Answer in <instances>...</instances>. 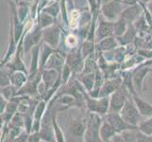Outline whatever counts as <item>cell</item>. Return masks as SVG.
Masks as SVG:
<instances>
[{
    "label": "cell",
    "instance_id": "obj_48",
    "mask_svg": "<svg viewBox=\"0 0 152 142\" xmlns=\"http://www.w3.org/2000/svg\"><path fill=\"white\" fill-rule=\"evenodd\" d=\"M110 1H113V0H101V5L102 4H105V3H108ZM101 5H100V6H101Z\"/></svg>",
    "mask_w": 152,
    "mask_h": 142
},
{
    "label": "cell",
    "instance_id": "obj_28",
    "mask_svg": "<svg viewBox=\"0 0 152 142\" xmlns=\"http://www.w3.org/2000/svg\"><path fill=\"white\" fill-rule=\"evenodd\" d=\"M55 49L53 47H51L48 44H45V42L42 43L41 50H40V70H43L46 63H48L50 56L54 53Z\"/></svg>",
    "mask_w": 152,
    "mask_h": 142
},
{
    "label": "cell",
    "instance_id": "obj_29",
    "mask_svg": "<svg viewBox=\"0 0 152 142\" xmlns=\"http://www.w3.org/2000/svg\"><path fill=\"white\" fill-rule=\"evenodd\" d=\"M30 13V5L28 1H19L17 3V15L21 22L27 20L28 14Z\"/></svg>",
    "mask_w": 152,
    "mask_h": 142
},
{
    "label": "cell",
    "instance_id": "obj_21",
    "mask_svg": "<svg viewBox=\"0 0 152 142\" xmlns=\"http://www.w3.org/2000/svg\"><path fill=\"white\" fill-rule=\"evenodd\" d=\"M116 134L117 133L115 132V130L113 129V126L103 118L100 128H99V135H100V138L102 139V141L112 142L113 138Z\"/></svg>",
    "mask_w": 152,
    "mask_h": 142
},
{
    "label": "cell",
    "instance_id": "obj_47",
    "mask_svg": "<svg viewBox=\"0 0 152 142\" xmlns=\"http://www.w3.org/2000/svg\"><path fill=\"white\" fill-rule=\"evenodd\" d=\"M152 0H140V2H142V3H145V4H148L149 2H151Z\"/></svg>",
    "mask_w": 152,
    "mask_h": 142
},
{
    "label": "cell",
    "instance_id": "obj_13",
    "mask_svg": "<svg viewBox=\"0 0 152 142\" xmlns=\"http://www.w3.org/2000/svg\"><path fill=\"white\" fill-rule=\"evenodd\" d=\"M122 85H123L122 76L112 78V79H106L103 86L101 87L100 91H99L98 98L110 97L113 93H114L117 89L121 87Z\"/></svg>",
    "mask_w": 152,
    "mask_h": 142
},
{
    "label": "cell",
    "instance_id": "obj_20",
    "mask_svg": "<svg viewBox=\"0 0 152 142\" xmlns=\"http://www.w3.org/2000/svg\"><path fill=\"white\" fill-rule=\"evenodd\" d=\"M137 35H138V33H137V31H136V29H135L133 23H129L127 31H126V32L122 36H120V37H116V38H117V41H118V43H119L120 46H126L133 44L135 38L137 37Z\"/></svg>",
    "mask_w": 152,
    "mask_h": 142
},
{
    "label": "cell",
    "instance_id": "obj_40",
    "mask_svg": "<svg viewBox=\"0 0 152 142\" xmlns=\"http://www.w3.org/2000/svg\"><path fill=\"white\" fill-rule=\"evenodd\" d=\"M43 141L40 132H31L28 135V142H41Z\"/></svg>",
    "mask_w": 152,
    "mask_h": 142
},
{
    "label": "cell",
    "instance_id": "obj_32",
    "mask_svg": "<svg viewBox=\"0 0 152 142\" xmlns=\"http://www.w3.org/2000/svg\"><path fill=\"white\" fill-rule=\"evenodd\" d=\"M42 12H45L46 13H48L51 16H53L55 19L57 18V16L59 15L60 12H61V0H57V1H54L52 3L48 4L42 10Z\"/></svg>",
    "mask_w": 152,
    "mask_h": 142
},
{
    "label": "cell",
    "instance_id": "obj_36",
    "mask_svg": "<svg viewBox=\"0 0 152 142\" xmlns=\"http://www.w3.org/2000/svg\"><path fill=\"white\" fill-rule=\"evenodd\" d=\"M73 74H74V72H73L71 66L65 63V65H64V68H62L61 73L62 85H66V83L71 80V77Z\"/></svg>",
    "mask_w": 152,
    "mask_h": 142
},
{
    "label": "cell",
    "instance_id": "obj_18",
    "mask_svg": "<svg viewBox=\"0 0 152 142\" xmlns=\"http://www.w3.org/2000/svg\"><path fill=\"white\" fill-rule=\"evenodd\" d=\"M132 99L136 104V106L138 108V111H139L140 115L142 116L144 118L151 117L152 116V104H150L149 102L143 99L138 95V93L132 94Z\"/></svg>",
    "mask_w": 152,
    "mask_h": 142
},
{
    "label": "cell",
    "instance_id": "obj_24",
    "mask_svg": "<svg viewBox=\"0 0 152 142\" xmlns=\"http://www.w3.org/2000/svg\"><path fill=\"white\" fill-rule=\"evenodd\" d=\"M77 80L80 82L87 93L91 94L96 82V72L87 73V74H78Z\"/></svg>",
    "mask_w": 152,
    "mask_h": 142
},
{
    "label": "cell",
    "instance_id": "obj_16",
    "mask_svg": "<svg viewBox=\"0 0 152 142\" xmlns=\"http://www.w3.org/2000/svg\"><path fill=\"white\" fill-rule=\"evenodd\" d=\"M66 56L61 53L60 51H54V53L50 56L44 69H54L59 73H61L64 65H65Z\"/></svg>",
    "mask_w": 152,
    "mask_h": 142
},
{
    "label": "cell",
    "instance_id": "obj_44",
    "mask_svg": "<svg viewBox=\"0 0 152 142\" xmlns=\"http://www.w3.org/2000/svg\"><path fill=\"white\" fill-rule=\"evenodd\" d=\"M112 142H126V140H125L122 134H116L113 138Z\"/></svg>",
    "mask_w": 152,
    "mask_h": 142
},
{
    "label": "cell",
    "instance_id": "obj_25",
    "mask_svg": "<svg viewBox=\"0 0 152 142\" xmlns=\"http://www.w3.org/2000/svg\"><path fill=\"white\" fill-rule=\"evenodd\" d=\"M48 108L50 109L51 111V116H52V125H53V130H54V134H55V138H56V142H66L65 140V136L64 134L62 132V130L61 128V126L58 123L57 120V117H58V111H56L55 109H53L52 107L48 106Z\"/></svg>",
    "mask_w": 152,
    "mask_h": 142
},
{
    "label": "cell",
    "instance_id": "obj_38",
    "mask_svg": "<svg viewBox=\"0 0 152 142\" xmlns=\"http://www.w3.org/2000/svg\"><path fill=\"white\" fill-rule=\"evenodd\" d=\"M61 20L65 24V26H68V17L66 15V2L65 0H61Z\"/></svg>",
    "mask_w": 152,
    "mask_h": 142
},
{
    "label": "cell",
    "instance_id": "obj_7",
    "mask_svg": "<svg viewBox=\"0 0 152 142\" xmlns=\"http://www.w3.org/2000/svg\"><path fill=\"white\" fill-rule=\"evenodd\" d=\"M84 62H85V59L81 53V46H80L77 49L70 51L69 53H67L66 55L65 63L71 66L74 74L78 75L83 71Z\"/></svg>",
    "mask_w": 152,
    "mask_h": 142
},
{
    "label": "cell",
    "instance_id": "obj_12",
    "mask_svg": "<svg viewBox=\"0 0 152 142\" xmlns=\"http://www.w3.org/2000/svg\"><path fill=\"white\" fill-rule=\"evenodd\" d=\"M22 99L23 96H16L8 102V105L6 109H5V111L2 114H0L1 115V125L10 123V121L12 119L15 114L18 112L19 104Z\"/></svg>",
    "mask_w": 152,
    "mask_h": 142
},
{
    "label": "cell",
    "instance_id": "obj_3",
    "mask_svg": "<svg viewBox=\"0 0 152 142\" xmlns=\"http://www.w3.org/2000/svg\"><path fill=\"white\" fill-rule=\"evenodd\" d=\"M86 107L90 113L97 114L101 117H104L109 112L110 108V97L103 98H94L90 94L86 93L85 95Z\"/></svg>",
    "mask_w": 152,
    "mask_h": 142
},
{
    "label": "cell",
    "instance_id": "obj_37",
    "mask_svg": "<svg viewBox=\"0 0 152 142\" xmlns=\"http://www.w3.org/2000/svg\"><path fill=\"white\" fill-rule=\"evenodd\" d=\"M64 45L69 49L70 50H74L77 49V45H78V40L77 37L73 34H69L65 38L64 40Z\"/></svg>",
    "mask_w": 152,
    "mask_h": 142
},
{
    "label": "cell",
    "instance_id": "obj_15",
    "mask_svg": "<svg viewBox=\"0 0 152 142\" xmlns=\"http://www.w3.org/2000/svg\"><path fill=\"white\" fill-rule=\"evenodd\" d=\"M88 118H77L73 119L69 124V133L74 138H83L86 133Z\"/></svg>",
    "mask_w": 152,
    "mask_h": 142
},
{
    "label": "cell",
    "instance_id": "obj_9",
    "mask_svg": "<svg viewBox=\"0 0 152 142\" xmlns=\"http://www.w3.org/2000/svg\"><path fill=\"white\" fill-rule=\"evenodd\" d=\"M103 118L106 119L107 121L110 122V124L113 126V129L115 130V132L117 134H122L123 132L128 130L137 129V127H135V126H132L129 124L128 122H126L119 113H108L107 115H105Z\"/></svg>",
    "mask_w": 152,
    "mask_h": 142
},
{
    "label": "cell",
    "instance_id": "obj_10",
    "mask_svg": "<svg viewBox=\"0 0 152 142\" xmlns=\"http://www.w3.org/2000/svg\"><path fill=\"white\" fill-rule=\"evenodd\" d=\"M151 66H146L144 65H137V67L132 70V81L135 87V90L138 94H142L144 80L146 75L151 71Z\"/></svg>",
    "mask_w": 152,
    "mask_h": 142
},
{
    "label": "cell",
    "instance_id": "obj_2",
    "mask_svg": "<svg viewBox=\"0 0 152 142\" xmlns=\"http://www.w3.org/2000/svg\"><path fill=\"white\" fill-rule=\"evenodd\" d=\"M103 117L95 113H90L88 117V125L86 133L83 136L84 142H104L99 135V128Z\"/></svg>",
    "mask_w": 152,
    "mask_h": 142
},
{
    "label": "cell",
    "instance_id": "obj_27",
    "mask_svg": "<svg viewBox=\"0 0 152 142\" xmlns=\"http://www.w3.org/2000/svg\"><path fill=\"white\" fill-rule=\"evenodd\" d=\"M36 24L38 25V27L42 29H45L46 28H49L51 26L56 24V19L46 13L45 12H40L38 13L37 19H36Z\"/></svg>",
    "mask_w": 152,
    "mask_h": 142
},
{
    "label": "cell",
    "instance_id": "obj_31",
    "mask_svg": "<svg viewBox=\"0 0 152 142\" xmlns=\"http://www.w3.org/2000/svg\"><path fill=\"white\" fill-rule=\"evenodd\" d=\"M95 43H96V40H93V39H88L86 38L85 41L82 43V46H81V53L84 57V59L88 56H90L91 54L95 53V49H96V46H95Z\"/></svg>",
    "mask_w": 152,
    "mask_h": 142
},
{
    "label": "cell",
    "instance_id": "obj_35",
    "mask_svg": "<svg viewBox=\"0 0 152 142\" xmlns=\"http://www.w3.org/2000/svg\"><path fill=\"white\" fill-rule=\"evenodd\" d=\"M1 80H0V83H1V87H5L10 85V75H12V71H10L9 68L6 66H2L1 67Z\"/></svg>",
    "mask_w": 152,
    "mask_h": 142
},
{
    "label": "cell",
    "instance_id": "obj_43",
    "mask_svg": "<svg viewBox=\"0 0 152 142\" xmlns=\"http://www.w3.org/2000/svg\"><path fill=\"white\" fill-rule=\"evenodd\" d=\"M8 102H9L8 99H6L2 96H0V114H2L5 111V109H6L8 105Z\"/></svg>",
    "mask_w": 152,
    "mask_h": 142
},
{
    "label": "cell",
    "instance_id": "obj_1",
    "mask_svg": "<svg viewBox=\"0 0 152 142\" xmlns=\"http://www.w3.org/2000/svg\"><path fill=\"white\" fill-rule=\"evenodd\" d=\"M119 114L126 122H128L132 126H135V127H137L138 124L144 119V118L140 115L138 111V108L133 101L132 96L129 97Z\"/></svg>",
    "mask_w": 152,
    "mask_h": 142
},
{
    "label": "cell",
    "instance_id": "obj_34",
    "mask_svg": "<svg viewBox=\"0 0 152 142\" xmlns=\"http://www.w3.org/2000/svg\"><path fill=\"white\" fill-rule=\"evenodd\" d=\"M0 96L4 97L10 102V99H12L14 97L17 96V89L12 85L5 87H1V95Z\"/></svg>",
    "mask_w": 152,
    "mask_h": 142
},
{
    "label": "cell",
    "instance_id": "obj_6",
    "mask_svg": "<svg viewBox=\"0 0 152 142\" xmlns=\"http://www.w3.org/2000/svg\"><path fill=\"white\" fill-rule=\"evenodd\" d=\"M132 94L123 85L110 96V108L108 113H119Z\"/></svg>",
    "mask_w": 152,
    "mask_h": 142
},
{
    "label": "cell",
    "instance_id": "obj_23",
    "mask_svg": "<svg viewBox=\"0 0 152 142\" xmlns=\"http://www.w3.org/2000/svg\"><path fill=\"white\" fill-rule=\"evenodd\" d=\"M40 50H41L40 44L35 46L31 49V61H30V65L28 67L29 75L35 74V73L40 71Z\"/></svg>",
    "mask_w": 152,
    "mask_h": 142
},
{
    "label": "cell",
    "instance_id": "obj_22",
    "mask_svg": "<svg viewBox=\"0 0 152 142\" xmlns=\"http://www.w3.org/2000/svg\"><path fill=\"white\" fill-rule=\"evenodd\" d=\"M120 45L115 36H110V37L104 38L101 41L96 43V49L101 52H107L115 49Z\"/></svg>",
    "mask_w": 152,
    "mask_h": 142
},
{
    "label": "cell",
    "instance_id": "obj_45",
    "mask_svg": "<svg viewBox=\"0 0 152 142\" xmlns=\"http://www.w3.org/2000/svg\"><path fill=\"white\" fill-rule=\"evenodd\" d=\"M122 2L124 5H127V6H132V5L139 4L140 0H122Z\"/></svg>",
    "mask_w": 152,
    "mask_h": 142
},
{
    "label": "cell",
    "instance_id": "obj_5",
    "mask_svg": "<svg viewBox=\"0 0 152 142\" xmlns=\"http://www.w3.org/2000/svg\"><path fill=\"white\" fill-rule=\"evenodd\" d=\"M41 40H43V29L39 28L37 24L29 30H25L23 35L24 53H28L35 46L41 43Z\"/></svg>",
    "mask_w": 152,
    "mask_h": 142
},
{
    "label": "cell",
    "instance_id": "obj_30",
    "mask_svg": "<svg viewBox=\"0 0 152 142\" xmlns=\"http://www.w3.org/2000/svg\"><path fill=\"white\" fill-rule=\"evenodd\" d=\"M129 24L127 21H126L124 18L120 17L118 20H116L113 23V33L115 37H120L122 36L126 31L128 29Z\"/></svg>",
    "mask_w": 152,
    "mask_h": 142
},
{
    "label": "cell",
    "instance_id": "obj_14",
    "mask_svg": "<svg viewBox=\"0 0 152 142\" xmlns=\"http://www.w3.org/2000/svg\"><path fill=\"white\" fill-rule=\"evenodd\" d=\"M48 102L45 99H40L38 102L37 106H36L33 114V125H32V130L31 132H40L41 130V125L43 118L45 115L46 109H48Z\"/></svg>",
    "mask_w": 152,
    "mask_h": 142
},
{
    "label": "cell",
    "instance_id": "obj_39",
    "mask_svg": "<svg viewBox=\"0 0 152 142\" xmlns=\"http://www.w3.org/2000/svg\"><path fill=\"white\" fill-rule=\"evenodd\" d=\"M136 52H137L139 55L144 57L145 60H150V59H152V49H138Z\"/></svg>",
    "mask_w": 152,
    "mask_h": 142
},
{
    "label": "cell",
    "instance_id": "obj_26",
    "mask_svg": "<svg viewBox=\"0 0 152 142\" xmlns=\"http://www.w3.org/2000/svg\"><path fill=\"white\" fill-rule=\"evenodd\" d=\"M28 80V74L23 71H13L12 72V75H10V83L17 89V92L26 85Z\"/></svg>",
    "mask_w": 152,
    "mask_h": 142
},
{
    "label": "cell",
    "instance_id": "obj_11",
    "mask_svg": "<svg viewBox=\"0 0 152 142\" xmlns=\"http://www.w3.org/2000/svg\"><path fill=\"white\" fill-rule=\"evenodd\" d=\"M113 23L112 21H109L106 18L99 19L98 24L96 27V42L101 41L104 38L114 36L113 33Z\"/></svg>",
    "mask_w": 152,
    "mask_h": 142
},
{
    "label": "cell",
    "instance_id": "obj_17",
    "mask_svg": "<svg viewBox=\"0 0 152 142\" xmlns=\"http://www.w3.org/2000/svg\"><path fill=\"white\" fill-rule=\"evenodd\" d=\"M143 14V8L141 6V4L132 5V6H128L125 8L121 17L124 18L128 23H134L136 20L141 17V15Z\"/></svg>",
    "mask_w": 152,
    "mask_h": 142
},
{
    "label": "cell",
    "instance_id": "obj_42",
    "mask_svg": "<svg viewBox=\"0 0 152 142\" xmlns=\"http://www.w3.org/2000/svg\"><path fill=\"white\" fill-rule=\"evenodd\" d=\"M28 133L27 131H23L16 138L14 139V142H28Z\"/></svg>",
    "mask_w": 152,
    "mask_h": 142
},
{
    "label": "cell",
    "instance_id": "obj_4",
    "mask_svg": "<svg viewBox=\"0 0 152 142\" xmlns=\"http://www.w3.org/2000/svg\"><path fill=\"white\" fill-rule=\"evenodd\" d=\"M123 10L124 4L122 0H113L100 6V12L103 17L112 22H115L121 17Z\"/></svg>",
    "mask_w": 152,
    "mask_h": 142
},
{
    "label": "cell",
    "instance_id": "obj_19",
    "mask_svg": "<svg viewBox=\"0 0 152 142\" xmlns=\"http://www.w3.org/2000/svg\"><path fill=\"white\" fill-rule=\"evenodd\" d=\"M61 77V73L54 69H43L42 70V82L45 83L46 92L55 85L57 81Z\"/></svg>",
    "mask_w": 152,
    "mask_h": 142
},
{
    "label": "cell",
    "instance_id": "obj_8",
    "mask_svg": "<svg viewBox=\"0 0 152 142\" xmlns=\"http://www.w3.org/2000/svg\"><path fill=\"white\" fill-rule=\"evenodd\" d=\"M61 29L55 24L49 28L43 29V42L53 47L54 49H57L61 44Z\"/></svg>",
    "mask_w": 152,
    "mask_h": 142
},
{
    "label": "cell",
    "instance_id": "obj_33",
    "mask_svg": "<svg viewBox=\"0 0 152 142\" xmlns=\"http://www.w3.org/2000/svg\"><path fill=\"white\" fill-rule=\"evenodd\" d=\"M137 129L139 132L143 133L146 135L152 136V116L149 118H144L142 121L138 124Z\"/></svg>",
    "mask_w": 152,
    "mask_h": 142
},
{
    "label": "cell",
    "instance_id": "obj_41",
    "mask_svg": "<svg viewBox=\"0 0 152 142\" xmlns=\"http://www.w3.org/2000/svg\"><path fill=\"white\" fill-rule=\"evenodd\" d=\"M137 142H152V136L146 135L137 131Z\"/></svg>",
    "mask_w": 152,
    "mask_h": 142
},
{
    "label": "cell",
    "instance_id": "obj_46",
    "mask_svg": "<svg viewBox=\"0 0 152 142\" xmlns=\"http://www.w3.org/2000/svg\"><path fill=\"white\" fill-rule=\"evenodd\" d=\"M145 49H152V36H151L150 38H148V41H146V44H145Z\"/></svg>",
    "mask_w": 152,
    "mask_h": 142
}]
</instances>
